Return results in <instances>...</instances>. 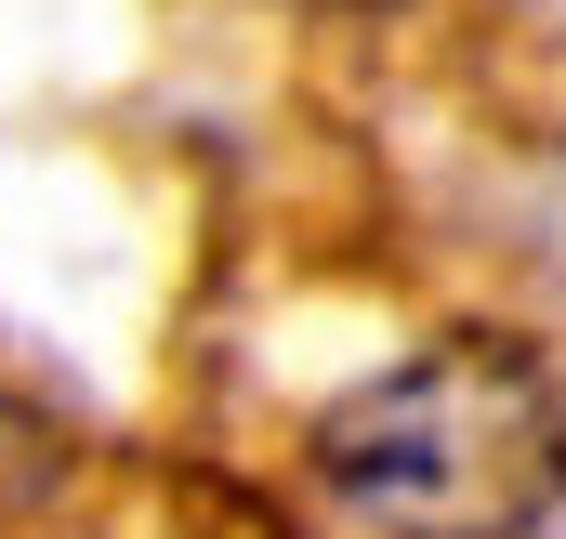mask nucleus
<instances>
[{
  "label": "nucleus",
  "instance_id": "obj_1",
  "mask_svg": "<svg viewBox=\"0 0 566 539\" xmlns=\"http://www.w3.org/2000/svg\"><path fill=\"white\" fill-rule=\"evenodd\" d=\"M343 539H541L566 500V382L514 329H434L303 421Z\"/></svg>",
  "mask_w": 566,
  "mask_h": 539
},
{
  "label": "nucleus",
  "instance_id": "obj_2",
  "mask_svg": "<svg viewBox=\"0 0 566 539\" xmlns=\"http://www.w3.org/2000/svg\"><path fill=\"white\" fill-rule=\"evenodd\" d=\"M66 500H80V434L53 408L0 395V539H40Z\"/></svg>",
  "mask_w": 566,
  "mask_h": 539
}]
</instances>
